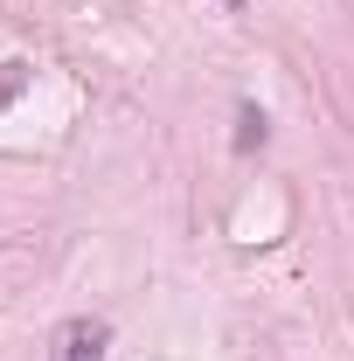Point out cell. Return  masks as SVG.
I'll use <instances>...</instances> for the list:
<instances>
[{"label":"cell","mask_w":354,"mask_h":361,"mask_svg":"<svg viewBox=\"0 0 354 361\" xmlns=\"http://www.w3.org/2000/svg\"><path fill=\"white\" fill-rule=\"evenodd\" d=\"M104 341H111L104 319H70L56 334V361H104Z\"/></svg>","instance_id":"obj_1"},{"label":"cell","mask_w":354,"mask_h":361,"mask_svg":"<svg viewBox=\"0 0 354 361\" xmlns=\"http://www.w3.org/2000/svg\"><path fill=\"white\" fill-rule=\"evenodd\" d=\"M236 126H243V133H236L243 153H250V146H264V111H257V104H243V111H236Z\"/></svg>","instance_id":"obj_2"},{"label":"cell","mask_w":354,"mask_h":361,"mask_svg":"<svg viewBox=\"0 0 354 361\" xmlns=\"http://www.w3.org/2000/svg\"><path fill=\"white\" fill-rule=\"evenodd\" d=\"M21 84H28V63H0V104H7Z\"/></svg>","instance_id":"obj_3"},{"label":"cell","mask_w":354,"mask_h":361,"mask_svg":"<svg viewBox=\"0 0 354 361\" xmlns=\"http://www.w3.org/2000/svg\"><path fill=\"white\" fill-rule=\"evenodd\" d=\"M222 7H243V0H222Z\"/></svg>","instance_id":"obj_4"}]
</instances>
